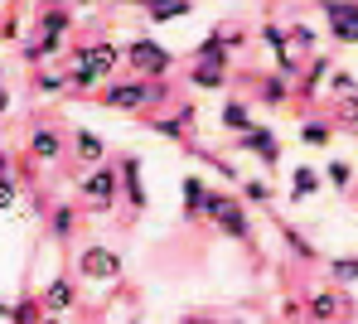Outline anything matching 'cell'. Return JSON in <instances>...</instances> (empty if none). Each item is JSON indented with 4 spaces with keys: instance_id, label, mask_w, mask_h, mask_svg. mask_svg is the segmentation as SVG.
Here are the masks:
<instances>
[{
    "instance_id": "9",
    "label": "cell",
    "mask_w": 358,
    "mask_h": 324,
    "mask_svg": "<svg viewBox=\"0 0 358 324\" xmlns=\"http://www.w3.org/2000/svg\"><path fill=\"white\" fill-rule=\"evenodd\" d=\"M242 145H247V150H257V155H262V160H266V165H271V160H276V140H271V131H247V135H242Z\"/></svg>"
},
{
    "instance_id": "6",
    "label": "cell",
    "mask_w": 358,
    "mask_h": 324,
    "mask_svg": "<svg viewBox=\"0 0 358 324\" xmlns=\"http://www.w3.org/2000/svg\"><path fill=\"white\" fill-rule=\"evenodd\" d=\"M324 15H329V29H334V39H344V44H358V5H329Z\"/></svg>"
},
{
    "instance_id": "11",
    "label": "cell",
    "mask_w": 358,
    "mask_h": 324,
    "mask_svg": "<svg viewBox=\"0 0 358 324\" xmlns=\"http://www.w3.org/2000/svg\"><path fill=\"white\" fill-rule=\"evenodd\" d=\"M29 150H34V155H39V160H59V135H54V131H34V140H29Z\"/></svg>"
},
{
    "instance_id": "12",
    "label": "cell",
    "mask_w": 358,
    "mask_h": 324,
    "mask_svg": "<svg viewBox=\"0 0 358 324\" xmlns=\"http://www.w3.org/2000/svg\"><path fill=\"white\" fill-rule=\"evenodd\" d=\"M203 198H208L203 179H184V203H189V218H199V213H203Z\"/></svg>"
},
{
    "instance_id": "21",
    "label": "cell",
    "mask_w": 358,
    "mask_h": 324,
    "mask_svg": "<svg viewBox=\"0 0 358 324\" xmlns=\"http://www.w3.org/2000/svg\"><path fill=\"white\" fill-rule=\"evenodd\" d=\"M54 228H59L63 237H68V233H73V213H68V208H59V213H54Z\"/></svg>"
},
{
    "instance_id": "19",
    "label": "cell",
    "mask_w": 358,
    "mask_h": 324,
    "mask_svg": "<svg viewBox=\"0 0 358 324\" xmlns=\"http://www.w3.org/2000/svg\"><path fill=\"white\" fill-rule=\"evenodd\" d=\"M150 15H155V20H184V15H189V5H155Z\"/></svg>"
},
{
    "instance_id": "1",
    "label": "cell",
    "mask_w": 358,
    "mask_h": 324,
    "mask_svg": "<svg viewBox=\"0 0 358 324\" xmlns=\"http://www.w3.org/2000/svg\"><path fill=\"white\" fill-rule=\"evenodd\" d=\"M112 68H117V49H112V44H92V49L78 54V64H73V73H68V82L92 87V82H102Z\"/></svg>"
},
{
    "instance_id": "3",
    "label": "cell",
    "mask_w": 358,
    "mask_h": 324,
    "mask_svg": "<svg viewBox=\"0 0 358 324\" xmlns=\"http://www.w3.org/2000/svg\"><path fill=\"white\" fill-rule=\"evenodd\" d=\"M155 97H165V87H150V82H117V87H107L102 92V102L107 107H145V102H155Z\"/></svg>"
},
{
    "instance_id": "4",
    "label": "cell",
    "mask_w": 358,
    "mask_h": 324,
    "mask_svg": "<svg viewBox=\"0 0 358 324\" xmlns=\"http://www.w3.org/2000/svg\"><path fill=\"white\" fill-rule=\"evenodd\" d=\"M203 213H208V218H218L228 237H247V218H242V208L233 203V198L208 194V198H203Z\"/></svg>"
},
{
    "instance_id": "15",
    "label": "cell",
    "mask_w": 358,
    "mask_h": 324,
    "mask_svg": "<svg viewBox=\"0 0 358 324\" xmlns=\"http://www.w3.org/2000/svg\"><path fill=\"white\" fill-rule=\"evenodd\" d=\"M194 82H199V87H223V59H218V64H199Z\"/></svg>"
},
{
    "instance_id": "8",
    "label": "cell",
    "mask_w": 358,
    "mask_h": 324,
    "mask_svg": "<svg viewBox=\"0 0 358 324\" xmlns=\"http://www.w3.org/2000/svg\"><path fill=\"white\" fill-rule=\"evenodd\" d=\"M73 300H78V295H73V286H68V281H54V286L44 290V300H39V310L54 320V315H63V310L73 305Z\"/></svg>"
},
{
    "instance_id": "5",
    "label": "cell",
    "mask_w": 358,
    "mask_h": 324,
    "mask_svg": "<svg viewBox=\"0 0 358 324\" xmlns=\"http://www.w3.org/2000/svg\"><path fill=\"white\" fill-rule=\"evenodd\" d=\"M121 271L117 252H107V247H87L83 252V276H92V281H112Z\"/></svg>"
},
{
    "instance_id": "2",
    "label": "cell",
    "mask_w": 358,
    "mask_h": 324,
    "mask_svg": "<svg viewBox=\"0 0 358 324\" xmlns=\"http://www.w3.org/2000/svg\"><path fill=\"white\" fill-rule=\"evenodd\" d=\"M126 59H131V68H136L141 78H160V73H170V54H165L155 39H136V44L126 49Z\"/></svg>"
},
{
    "instance_id": "10",
    "label": "cell",
    "mask_w": 358,
    "mask_h": 324,
    "mask_svg": "<svg viewBox=\"0 0 358 324\" xmlns=\"http://www.w3.org/2000/svg\"><path fill=\"white\" fill-rule=\"evenodd\" d=\"M121 189H126L131 203H145V189H141V165H136V160H126V165H121Z\"/></svg>"
},
{
    "instance_id": "24",
    "label": "cell",
    "mask_w": 358,
    "mask_h": 324,
    "mask_svg": "<svg viewBox=\"0 0 358 324\" xmlns=\"http://www.w3.org/2000/svg\"><path fill=\"white\" fill-rule=\"evenodd\" d=\"M344 122H358V97H349V102H344Z\"/></svg>"
},
{
    "instance_id": "13",
    "label": "cell",
    "mask_w": 358,
    "mask_h": 324,
    "mask_svg": "<svg viewBox=\"0 0 358 324\" xmlns=\"http://www.w3.org/2000/svg\"><path fill=\"white\" fill-rule=\"evenodd\" d=\"M315 184H320V175H315V170H305V165L291 175V194H296V198H310V194H315Z\"/></svg>"
},
{
    "instance_id": "26",
    "label": "cell",
    "mask_w": 358,
    "mask_h": 324,
    "mask_svg": "<svg viewBox=\"0 0 358 324\" xmlns=\"http://www.w3.org/2000/svg\"><path fill=\"white\" fill-rule=\"evenodd\" d=\"M184 324H203V320H184Z\"/></svg>"
},
{
    "instance_id": "16",
    "label": "cell",
    "mask_w": 358,
    "mask_h": 324,
    "mask_svg": "<svg viewBox=\"0 0 358 324\" xmlns=\"http://www.w3.org/2000/svg\"><path fill=\"white\" fill-rule=\"evenodd\" d=\"M78 155H83V160H102V140H97L92 131H78Z\"/></svg>"
},
{
    "instance_id": "25",
    "label": "cell",
    "mask_w": 358,
    "mask_h": 324,
    "mask_svg": "<svg viewBox=\"0 0 358 324\" xmlns=\"http://www.w3.org/2000/svg\"><path fill=\"white\" fill-rule=\"evenodd\" d=\"M39 324H59V320H39Z\"/></svg>"
},
{
    "instance_id": "22",
    "label": "cell",
    "mask_w": 358,
    "mask_h": 324,
    "mask_svg": "<svg viewBox=\"0 0 358 324\" xmlns=\"http://www.w3.org/2000/svg\"><path fill=\"white\" fill-rule=\"evenodd\" d=\"M10 203H15V184H10V179H0V208H10Z\"/></svg>"
},
{
    "instance_id": "18",
    "label": "cell",
    "mask_w": 358,
    "mask_h": 324,
    "mask_svg": "<svg viewBox=\"0 0 358 324\" xmlns=\"http://www.w3.org/2000/svg\"><path fill=\"white\" fill-rule=\"evenodd\" d=\"M329 271H334V281H358V257H339Z\"/></svg>"
},
{
    "instance_id": "23",
    "label": "cell",
    "mask_w": 358,
    "mask_h": 324,
    "mask_svg": "<svg viewBox=\"0 0 358 324\" xmlns=\"http://www.w3.org/2000/svg\"><path fill=\"white\" fill-rule=\"evenodd\" d=\"M329 179L334 184H349V165H329Z\"/></svg>"
},
{
    "instance_id": "20",
    "label": "cell",
    "mask_w": 358,
    "mask_h": 324,
    "mask_svg": "<svg viewBox=\"0 0 358 324\" xmlns=\"http://www.w3.org/2000/svg\"><path fill=\"white\" fill-rule=\"evenodd\" d=\"M242 194H247V198H257V203H266V198H271V189H266L262 179H252V184H242Z\"/></svg>"
},
{
    "instance_id": "14",
    "label": "cell",
    "mask_w": 358,
    "mask_h": 324,
    "mask_svg": "<svg viewBox=\"0 0 358 324\" xmlns=\"http://www.w3.org/2000/svg\"><path fill=\"white\" fill-rule=\"evenodd\" d=\"M223 126H233V131H242V135H247V131H252V112H247L242 102H233V107L223 112Z\"/></svg>"
},
{
    "instance_id": "7",
    "label": "cell",
    "mask_w": 358,
    "mask_h": 324,
    "mask_svg": "<svg viewBox=\"0 0 358 324\" xmlns=\"http://www.w3.org/2000/svg\"><path fill=\"white\" fill-rule=\"evenodd\" d=\"M83 194H87V203H102V208H107V203L117 198V175H112V170H97V175L83 184Z\"/></svg>"
},
{
    "instance_id": "17",
    "label": "cell",
    "mask_w": 358,
    "mask_h": 324,
    "mask_svg": "<svg viewBox=\"0 0 358 324\" xmlns=\"http://www.w3.org/2000/svg\"><path fill=\"white\" fill-rule=\"evenodd\" d=\"M339 305H344V300H339V295H329V290H324V295H315V320H334V315H339Z\"/></svg>"
}]
</instances>
